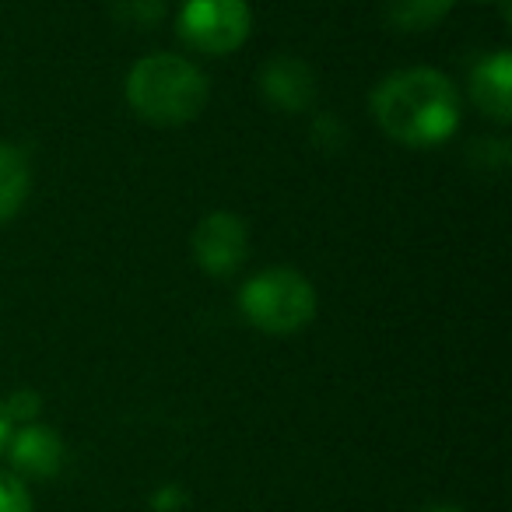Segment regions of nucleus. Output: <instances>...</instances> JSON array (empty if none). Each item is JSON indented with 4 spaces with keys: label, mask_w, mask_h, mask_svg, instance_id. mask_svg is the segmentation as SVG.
Wrapping results in <instances>:
<instances>
[{
    "label": "nucleus",
    "mask_w": 512,
    "mask_h": 512,
    "mask_svg": "<svg viewBox=\"0 0 512 512\" xmlns=\"http://www.w3.org/2000/svg\"><path fill=\"white\" fill-rule=\"evenodd\" d=\"M0 512H32V495L18 474L0 470Z\"/></svg>",
    "instance_id": "obj_12"
},
{
    "label": "nucleus",
    "mask_w": 512,
    "mask_h": 512,
    "mask_svg": "<svg viewBox=\"0 0 512 512\" xmlns=\"http://www.w3.org/2000/svg\"><path fill=\"white\" fill-rule=\"evenodd\" d=\"M4 453L11 456L15 474L25 477H53L64 467V442H60V435L46 425H36V421L11 435Z\"/></svg>",
    "instance_id": "obj_7"
},
{
    "label": "nucleus",
    "mask_w": 512,
    "mask_h": 512,
    "mask_svg": "<svg viewBox=\"0 0 512 512\" xmlns=\"http://www.w3.org/2000/svg\"><path fill=\"white\" fill-rule=\"evenodd\" d=\"M249 25L253 15L246 0H186L179 8V36L207 57L239 50L249 36Z\"/></svg>",
    "instance_id": "obj_4"
},
{
    "label": "nucleus",
    "mask_w": 512,
    "mask_h": 512,
    "mask_svg": "<svg viewBox=\"0 0 512 512\" xmlns=\"http://www.w3.org/2000/svg\"><path fill=\"white\" fill-rule=\"evenodd\" d=\"M260 92L281 113H302V109L313 106L316 99V74L306 60L299 57H271L260 71Z\"/></svg>",
    "instance_id": "obj_6"
},
{
    "label": "nucleus",
    "mask_w": 512,
    "mask_h": 512,
    "mask_svg": "<svg viewBox=\"0 0 512 512\" xmlns=\"http://www.w3.org/2000/svg\"><path fill=\"white\" fill-rule=\"evenodd\" d=\"M470 95L495 123L512 120V57L505 50L484 57L470 74Z\"/></svg>",
    "instance_id": "obj_8"
},
{
    "label": "nucleus",
    "mask_w": 512,
    "mask_h": 512,
    "mask_svg": "<svg viewBox=\"0 0 512 512\" xmlns=\"http://www.w3.org/2000/svg\"><path fill=\"white\" fill-rule=\"evenodd\" d=\"M418 512H463L460 505H428V509H418Z\"/></svg>",
    "instance_id": "obj_16"
},
{
    "label": "nucleus",
    "mask_w": 512,
    "mask_h": 512,
    "mask_svg": "<svg viewBox=\"0 0 512 512\" xmlns=\"http://www.w3.org/2000/svg\"><path fill=\"white\" fill-rule=\"evenodd\" d=\"M113 4V18L130 29H155L165 22L169 4L165 0H109Z\"/></svg>",
    "instance_id": "obj_11"
},
{
    "label": "nucleus",
    "mask_w": 512,
    "mask_h": 512,
    "mask_svg": "<svg viewBox=\"0 0 512 512\" xmlns=\"http://www.w3.org/2000/svg\"><path fill=\"white\" fill-rule=\"evenodd\" d=\"M372 113L386 137L407 148H439L460 127V92L435 67H404L379 81Z\"/></svg>",
    "instance_id": "obj_1"
},
{
    "label": "nucleus",
    "mask_w": 512,
    "mask_h": 512,
    "mask_svg": "<svg viewBox=\"0 0 512 512\" xmlns=\"http://www.w3.org/2000/svg\"><path fill=\"white\" fill-rule=\"evenodd\" d=\"M204 71L176 53H151L137 60L127 74V102L141 120L155 127H183L197 120L207 106Z\"/></svg>",
    "instance_id": "obj_2"
},
{
    "label": "nucleus",
    "mask_w": 512,
    "mask_h": 512,
    "mask_svg": "<svg viewBox=\"0 0 512 512\" xmlns=\"http://www.w3.org/2000/svg\"><path fill=\"white\" fill-rule=\"evenodd\" d=\"M4 407H8L11 421H25V425H32V421L39 418V411H43V400H39L36 390H15L8 400H4Z\"/></svg>",
    "instance_id": "obj_13"
},
{
    "label": "nucleus",
    "mask_w": 512,
    "mask_h": 512,
    "mask_svg": "<svg viewBox=\"0 0 512 512\" xmlns=\"http://www.w3.org/2000/svg\"><path fill=\"white\" fill-rule=\"evenodd\" d=\"M11 435H15V428H11L8 407H4V400H0V453H4V449H8Z\"/></svg>",
    "instance_id": "obj_15"
},
{
    "label": "nucleus",
    "mask_w": 512,
    "mask_h": 512,
    "mask_svg": "<svg viewBox=\"0 0 512 512\" xmlns=\"http://www.w3.org/2000/svg\"><path fill=\"white\" fill-rule=\"evenodd\" d=\"M183 502H186L183 488H172V484H169V488H162V491L155 495V509H158V512H172V509H179Z\"/></svg>",
    "instance_id": "obj_14"
},
{
    "label": "nucleus",
    "mask_w": 512,
    "mask_h": 512,
    "mask_svg": "<svg viewBox=\"0 0 512 512\" xmlns=\"http://www.w3.org/2000/svg\"><path fill=\"white\" fill-rule=\"evenodd\" d=\"M32 169L29 155L18 144L0 141V221H11L29 200Z\"/></svg>",
    "instance_id": "obj_9"
},
{
    "label": "nucleus",
    "mask_w": 512,
    "mask_h": 512,
    "mask_svg": "<svg viewBox=\"0 0 512 512\" xmlns=\"http://www.w3.org/2000/svg\"><path fill=\"white\" fill-rule=\"evenodd\" d=\"M249 253L246 221L232 211H211L193 228V260L211 278H232Z\"/></svg>",
    "instance_id": "obj_5"
},
{
    "label": "nucleus",
    "mask_w": 512,
    "mask_h": 512,
    "mask_svg": "<svg viewBox=\"0 0 512 512\" xmlns=\"http://www.w3.org/2000/svg\"><path fill=\"white\" fill-rule=\"evenodd\" d=\"M239 309L260 334L288 337L313 323L316 288L295 267H267L242 285Z\"/></svg>",
    "instance_id": "obj_3"
},
{
    "label": "nucleus",
    "mask_w": 512,
    "mask_h": 512,
    "mask_svg": "<svg viewBox=\"0 0 512 512\" xmlns=\"http://www.w3.org/2000/svg\"><path fill=\"white\" fill-rule=\"evenodd\" d=\"M383 8L393 29L421 32L432 29L435 22H442L446 11L453 8V0H383Z\"/></svg>",
    "instance_id": "obj_10"
}]
</instances>
